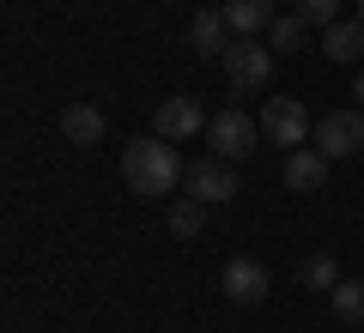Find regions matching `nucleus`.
<instances>
[{
	"label": "nucleus",
	"mask_w": 364,
	"mask_h": 333,
	"mask_svg": "<svg viewBox=\"0 0 364 333\" xmlns=\"http://www.w3.org/2000/svg\"><path fill=\"white\" fill-rule=\"evenodd\" d=\"M237 43V31H231V18L219 13V6H207V13H195L188 18V49L195 55H207V61H219L225 49Z\"/></svg>",
	"instance_id": "1a4fd4ad"
},
{
	"label": "nucleus",
	"mask_w": 364,
	"mask_h": 333,
	"mask_svg": "<svg viewBox=\"0 0 364 333\" xmlns=\"http://www.w3.org/2000/svg\"><path fill=\"white\" fill-rule=\"evenodd\" d=\"M352 97H358V103H364V73H358V85H352Z\"/></svg>",
	"instance_id": "6ab92c4d"
},
{
	"label": "nucleus",
	"mask_w": 364,
	"mask_h": 333,
	"mask_svg": "<svg viewBox=\"0 0 364 333\" xmlns=\"http://www.w3.org/2000/svg\"><path fill=\"white\" fill-rule=\"evenodd\" d=\"M291 13H304V18H310L316 31H328V25H334V18H340V0H298Z\"/></svg>",
	"instance_id": "a211bd4d"
},
{
	"label": "nucleus",
	"mask_w": 364,
	"mask_h": 333,
	"mask_svg": "<svg viewBox=\"0 0 364 333\" xmlns=\"http://www.w3.org/2000/svg\"><path fill=\"white\" fill-rule=\"evenodd\" d=\"M219 67H225V79H231V91H261L273 79V49L255 43V37H237L231 49L219 55Z\"/></svg>",
	"instance_id": "20e7f679"
},
{
	"label": "nucleus",
	"mask_w": 364,
	"mask_h": 333,
	"mask_svg": "<svg viewBox=\"0 0 364 333\" xmlns=\"http://www.w3.org/2000/svg\"><path fill=\"white\" fill-rule=\"evenodd\" d=\"M207 109H200V97H188V91H182V97H164L152 109V133L158 140H170V146H182V140H195V133H207Z\"/></svg>",
	"instance_id": "423d86ee"
},
{
	"label": "nucleus",
	"mask_w": 364,
	"mask_h": 333,
	"mask_svg": "<svg viewBox=\"0 0 364 333\" xmlns=\"http://www.w3.org/2000/svg\"><path fill=\"white\" fill-rule=\"evenodd\" d=\"M104 109H97V103H67L61 109V133H67V146H97L104 140Z\"/></svg>",
	"instance_id": "9b49d317"
},
{
	"label": "nucleus",
	"mask_w": 364,
	"mask_h": 333,
	"mask_svg": "<svg viewBox=\"0 0 364 333\" xmlns=\"http://www.w3.org/2000/svg\"><path fill=\"white\" fill-rule=\"evenodd\" d=\"M122 176H128V188L140 194V200H164V194H176L182 176V158L170 152V140H158V133H146V140H134L128 152H122Z\"/></svg>",
	"instance_id": "f257e3e1"
},
{
	"label": "nucleus",
	"mask_w": 364,
	"mask_h": 333,
	"mask_svg": "<svg viewBox=\"0 0 364 333\" xmlns=\"http://www.w3.org/2000/svg\"><path fill=\"white\" fill-rule=\"evenodd\" d=\"M316 152H328V158L364 152V103H352V109H322V116H316Z\"/></svg>",
	"instance_id": "39448f33"
},
{
	"label": "nucleus",
	"mask_w": 364,
	"mask_h": 333,
	"mask_svg": "<svg viewBox=\"0 0 364 333\" xmlns=\"http://www.w3.org/2000/svg\"><path fill=\"white\" fill-rule=\"evenodd\" d=\"M219 13L231 18V31H237V37H255V31H267L273 18H279V6H273V0H225Z\"/></svg>",
	"instance_id": "ddd939ff"
},
{
	"label": "nucleus",
	"mask_w": 364,
	"mask_h": 333,
	"mask_svg": "<svg viewBox=\"0 0 364 333\" xmlns=\"http://www.w3.org/2000/svg\"><path fill=\"white\" fill-rule=\"evenodd\" d=\"M200 231H207V200H195V194H182V200L170 206V236H182V243H195Z\"/></svg>",
	"instance_id": "2eb2a0df"
},
{
	"label": "nucleus",
	"mask_w": 364,
	"mask_h": 333,
	"mask_svg": "<svg viewBox=\"0 0 364 333\" xmlns=\"http://www.w3.org/2000/svg\"><path fill=\"white\" fill-rule=\"evenodd\" d=\"M207 146H213V158L243 164V158L261 152V121H249L243 109H219V116L207 121Z\"/></svg>",
	"instance_id": "f03ea898"
},
{
	"label": "nucleus",
	"mask_w": 364,
	"mask_h": 333,
	"mask_svg": "<svg viewBox=\"0 0 364 333\" xmlns=\"http://www.w3.org/2000/svg\"><path fill=\"white\" fill-rule=\"evenodd\" d=\"M328 303H334V315L346 321V327H358L364 321V279H340L334 291H328Z\"/></svg>",
	"instance_id": "dca6fc26"
},
{
	"label": "nucleus",
	"mask_w": 364,
	"mask_h": 333,
	"mask_svg": "<svg viewBox=\"0 0 364 333\" xmlns=\"http://www.w3.org/2000/svg\"><path fill=\"white\" fill-rule=\"evenodd\" d=\"M322 55L340 61V67H352L364 55V25H358V18H334V25L322 31Z\"/></svg>",
	"instance_id": "f8f14e48"
},
{
	"label": "nucleus",
	"mask_w": 364,
	"mask_h": 333,
	"mask_svg": "<svg viewBox=\"0 0 364 333\" xmlns=\"http://www.w3.org/2000/svg\"><path fill=\"white\" fill-rule=\"evenodd\" d=\"M261 140H273V146H291V152H298L304 140H310L316 133V121H310V109H304L298 97H267L261 103Z\"/></svg>",
	"instance_id": "7ed1b4c3"
},
{
	"label": "nucleus",
	"mask_w": 364,
	"mask_h": 333,
	"mask_svg": "<svg viewBox=\"0 0 364 333\" xmlns=\"http://www.w3.org/2000/svg\"><path fill=\"white\" fill-rule=\"evenodd\" d=\"M310 18H304V13H279V18H273V25H267V49H279V55H298L304 49V43H310Z\"/></svg>",
	"instance_id": "4468645a"
},
{
	"label": "nucleus",
	"mask_w": 364,
	"mask_h": 333,
	"mask_svg": "<svg viewBox=\"0 0 364 333\" xmlns=\"http://www.w3.org/2000/svg\"><path fill=\"white\" fill-rule=\"evenodd\" d=\"M358 25H364V0H358Z\"/></svg>",
	"instance_id": "aec40b11"
},
{
	"label": "nucleus",
	"mask_w": 364,
	"mask_h": 333,
	"mask_svg": "<svg viewBox=\"0 0 364 333\" xmlns=\"http://www.w3.org/2000/svg\"><path fill=\"white\" fill-rule=\"evenodd\" d=\"M188 194L207 200V206H231L237 194H243L237 164H231V158H200V164H188Z\"/></svg>",
	"instance_id": "0eeeda50"
},
{
	"label": "nucleus",
	"mask_w": 364,
	"mask_h": 333,
	"mask_svg": "<svg viewBox=\"0 0 364 333\" xmlns=\"http://www.w3.org/2000/svg\"><path fill=\"white\" fill-rule=\"evenodd\" d=\"M328 164H334L328 152H316V146H298V152L286 158V170H279V176H286V188H291V194H316V188L328 182Z\"/></svg>",
	"instance_id": "9d476101"
},
{
	"label": "nucleus",
	"mask_w": 364,
	"mask_h": 333,
	"mask_svg": "<svg viewBox=\"0 0 364 333\" xmlns=\"http://www.w3.org/2000/svg\"><path fill=\"white\" fill-rule=\"evenodd\" d=\"M304 285H310V291H334L340 285V261L334 255H310L304 261Z\"/></svg>",
	"instance_id": "f3484780"
},
{
	"label": "nucleus",
	"mask_w": 364,
	"mask_h": 333,
	"mask_svg": "<svg viewBox=\"0 0 364 333\" xmlns=\"http://www.w3.org/2000/svg\"><path fill=\"white\" fill-rule=\"evenodd\" d=\"M225 297H231V303H261V297L273 291V279H267V267H261L255 255H231L225 261Z\"/></svg>",
	"instance_id": "6e6552de"
}]
</instances>
